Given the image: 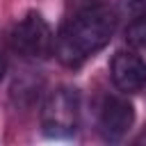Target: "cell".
Returning a JSON list of instances; mask_svg holds the SVG:
<instances>
[{"label":"cell","mask_w":146,"mask_h":146,"mask_svg":"<svg viewBox=\"0 0 146 146\" xmlns=\"http://www.w3.org/2000/svg\"><path fill=\"white\" fill-rule=\"evenodd\" d=\"M112 84L123 94H137L146 89V59L135 50H119L110 59Z\"/></svg>","instance_id":"5"},{"label":"cell","mask_w":146,"mask_h":146,"mask_svg":"<svg viewBox=\"0 0 146 146\" xmlns=\"http://www.w3.org/2000/svg\"><path fill=\"white\" fill-rule=\"evenodd\" d=\"M80 107L82 98L75 87L50 89L41 105V132L48 139H73L80 125Z\"/></svg>","instance_id":"2"},{"label":"cell","mask_w":146,"mask_h":146,"mask_svg":"<svg viewBox=\"0 0 146 146\" xmlns=\"http://www.w3.org/2000/svg\"><path fill=\"white\" fill-rule=\"evenodd\" d=\"M5 71H7V62H5V55H2V48H0V80H2Z\"/></svg>","instance_id":"10"},{"label":"cell","mask_w":146,"mask_h":146,"mask_svg":"<svg viewBox=\"0 0 146 146\" xmlns=\"http://www.w3.org/2000/svg\"><path fill=\"white\" fill-rule=\"evenodd\" d=\"M116 25L119 16L114 9L94 7L75 11L57 32L55 39L57 59L68 68H80L112 41Z\"/></svg>","instance_id":"1"},{"label":"cell","mask_w":146,"mask_h":146,"mask_svg":"<svg viewBox=\"0 0 146 146\" xmlns=\"http://www.w3.org/2000/svg\"><path fill=\"white\" fill-rule=\"evenodd\" d=\"M55 39L57 34L48 25V21L39 11H27L18 18L9 32V46L16 55L25 59H48L55 55Z\"/></svg>","instance_id":"3"},{"label":"cell","mask_w":146,"mask_h":146,"mask_svg":"<svg viewBox=\"0 0 146 146\" xmlns=\"http://www.w3.org/2000/svg\"><path fill=\"white\" fill-rule=\"evenodd\" d=\"M107 0H68L71 11H82V9H94V7H105Z\"/></svg>","instance_id":"9"},{"label":"cell","mask_w":146,"mask_h":146,"mask_svg":"<svg viewBox=\"0 0 146 146\" xmlns=\"http://www.w3.org/2000/svg\"><path fill=\"white\" fill-rule=\"evenodd\" d=\"M39 91H41V80L34 75H23L11 84V98L21 105H32L39 98Z\"/></svg>","instance_id":"6"},{"label":"cell","mask_w":146,"mask_h":146,"mask_svg":"<svg viewBox=\"0 0 146 146\" xmlns=\"http://www.w3.org/2000/svg\"><path fill=\"white\" fill-rule=\"evenodd\" d=\"M135 125V105L128 94H107L98 105V132L105 141H121Z\"/></svg>","instance_id":"4"},{"label":"cell","mask_w":146,"mask_h":146,"mask_svg":"<svg viewBox=\"0 0 146 146\" xmlns=\"http://www.w3.org/2000/svg\"><path fill=\"white\" fill-rule=\"evenodd\" d=\"M123 36H125L128 46H132V48H146V16L125 23Z\"/></svg>","instance_id":"8"},{"label":"cell","mask_w":146,"mask_h":146,"mask_svg":"<svg viewBox=\"0 0 146 146\" xmlns=\"http://www.w3.org/2000/svg\"><path fill=\"white\" fill-rule=\"evenodd\" d=\"M119 21H135V18H141L146 16V0H116V7H114Z\"/></svg>","instance_id":"7"}]
</instances>
